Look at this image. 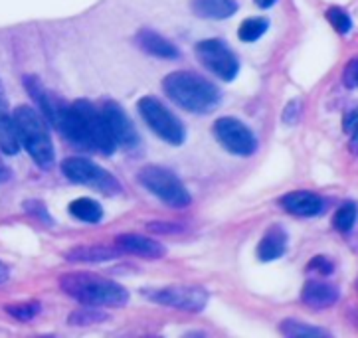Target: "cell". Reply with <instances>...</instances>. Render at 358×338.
I'll use <instances>...</instances> for the list:
<instances>
[{
    "label": "cell",
    "instance_id": "ba28073f",
    "mask_svg": "<svg viewBox=\"0 0 358 338\" xmlns=\"http://www.w3.org/2000/svg\"><path fill=\"white\" fill-rule=\"evenodd\" d=\"M196 56L206 70L212 71L214 75H218L224 82H231L238 75L240 61L230 50V46H226L222 40L210 38V40L198 42Z\"/></svg>",
    "mask_w": 358,
    "mask_h": 338
},
{
    "label": "cell",
    "instance_id": "9a60e30c",
    "mask_svg": "<svg viewBox=\"0 0 358 338\" xmlns=\"http://www.w3.org/2000/svg\"><path fill=\"white\" fill-rule=\"evenodd\" d=\"M301 299L311 309H327L338 301V289L323 281H307L301 291Z\"/></svg>",
    "mask_w": 358,
    "mask_h": 338
},
{
    "label": "cell",
    "instance_id": "ffe728a7",
    "mask_svg": "<svg viewBox=\"0 0 358 338\" xmlns=\"http://www.w3.org/2000/svg\"><path fill=\"white\" fill-rule=\"evenodd\" d=\"M71 216H76L81 222L95 223L103 218V208L99 206V202L92 198H78L70 204Z\"/></svg>",
    "mask_w": 358,
    "mask_h": 338
},
{
    "label": "cell",
    "instance_id": "6da1fadb",
    "mask_svg": "<svg viewBox=\"0 0 358 338\" xmlns=\"http://www.w3.org/2000/svg\"><path fill=\"white\" fill-rule=\"evenodd\" d=\"M166 97L190 113H210L220 103V91L202 75L192 71H174L162 80Z\"/></svg>",
    "mask_w": 358,
    "mask_h": 338
},
{
    "label": "cell",
    "instance_id": "d4e9b609",
    "mask_svg": "<svg viewBox=\"0 0 358 338\" xmlns=\"http://www.w3.org/2000/svg\"><path fill=\"white\" fill-rule=\"evenodd\" d=\"M6 311L18 321H32L40 313V304L38 303H24V304H8Z\"/></svg>",
    "mask_w": 358,
    "mask_h": 338
},
{
    "label": "cell",
    "instance_id": "1f68e13d",
    "mask_svg": "<svg viewBox=\"0 0 358 338\" xmlns=\"http://www.w3.org/2000/svg\"><path fill=\"white\" fill-rule=\"evenodd\" d=\"M0 176H2V166H0Z\"/></svg>",
    "mask_w": 358,
    "mask_h": 338
},
{
    "label": "cell",
    "instance_id": "44dd1931",
    "mask_svg": "<svg viewBox=\"0 0 358 338\" xmlns=\"http://www.w3.org/2000/svg\"><path fill=\"white\" fill-rule=\"evenodd\" d=\"M267 28H269V22L266 18H248L238 28V36H240L242 42L250 44V42H255V40H259L262 36L266 34Z\"/></svg>",
    "mask_w": 358,
    "mask_h": 338
},
{
    "label": "cell",
    "instance_id": "8fae6325",
    "mask_svg": "<svg viewBox=\"0 0 358 338\" xmlns=\"http://www.w3.org/2000/svg\"><path fill=\"white\" fill-rule=\"evenodd\" d=\"M101 113H103L107 127L115 139V145L125 147V149H133L139 142V135L133 127V123L129 121L127 113L121 109V105H117L115 101H105Z\"/></svg>",
    "mask_w": 358,
    "mask_h": 338
},
{
    "label": "cell",
    "instance_id": "3957f363",
    "mask_svg": "<svg viewBox=\"0 0 358 338\" xmlns=\"http://www.w3.org/2000/svg\"><path fill=\"white\" fill-rule=\"evenodd\" d=\"M12 119L16 125L18 140L34 159V163L42 168H50L54 164V145L42 115L36 113L32 107L20 105L14 109Z\"/></svg>",
    "mask_w": 358,
    "mask_h": 338
},
{
    "label": "cell",
    "instance_id": "4316f807",
    "mask_svg": "<svg viewBox=\"0 0 358 338\" xmlns=\"http://www.w3.org/2000/svg\"><path fill=\"white\" fill-rule=\"evenodd\" d=\"M307 271H315L317 275H329V273H333V263H331L329 257H313Z\"/></svg>",
    "mask_w": 358,
    "mask_h": 338
},
{
    "label": "cell",
    "instance_id": "30bf717a",
    "mask_svg": "<svg viewBox=\"0 0 358 338\" xmlns=\"http://www.w3.org/2000/svg\"><path fill=\"white\" fill-rule=\"evenodd\" d=\"M214 137L218 139V142L231 154L238 156H250L254 154L257 149L254 133L243 125L242 121L234 119V117H222L214 123L212 127Z\"/></svg>",
    "mask_w": 358,
    "mask_h": 338
},
{
    "label": "cell",
    "instance_id": "ac0fdd59",
    "mask_svg": "<svg viewBox=\"0 0 358 338\" xmlns=\"http://www.w3.org/2000/svg\"><path fill=\"white\" fill-rule=\"evenodd\" d=\"M287 249V233L281 226H271L257 245V257L262 261H275Z\"/></svg>",
    "mask_w": 358,
    "mask_h": 338
},
{
    "label": "cell",
    "instance_id": "277c9868",
    "mask_svg": "<svg viewBox=\"0 0 358 338\" xmlns=\"http://www.w3.org/2000/svg\"><path fill=\"white\" fill-rule=\"evenodd\" d=\"M139 182L164 204L173 208H185L190 204V194L173 170L157 164H147L139 170Z\"/></svg>",
    "mask_w": 358,
    "mask_h": 338
},
{
    "label": "cell",
    "instance_id": "5b68a950",
    "mask_svg": "<svg viewBox=\"0 0 358 338\" xmlns=\"http://www.w3.org/2000/svg\"><path fill=\"white\" fill-rule=\"evenodd\" d=\"M139 109L143 121L150 127V131L161 137L162 140H166L169 145H182L186 139V131L185 125L178 121V117H174V113H171L166 107L162 105L159 99L155 97H143L139 101Z\"/></svg>",
    "mask_w": 358,
    "mask_h": 338
},
{
    "label": "cell",
    "instance_id": "4dcf8cb0",
    "mask_svg": "<svg viewBox=\"0 0 358 338\" xmlns=\"http://www.w3.org/2000/svg\"><path fill=\"white\" fill-rule=\"evenodd\" d=\"M6 279H8V267L4 263H0V283H4Z\"/></svg>",
    "mask_w": 358,
    "mask_h": 338
},
{
    "label": "cell",
    "instance_id": "4fadbf2b",
    "mask_svg": "<svg viewBox=\"0 0 358 338\" xmlns=\"http://www.w3.org/2000/svg\"><path fill=\"white\" fill-rule=\"evenodd\" d=\"M117 245L127 254L147 257V259H157V257H162L166 254L164 245L150 240V237L139 235V233H121L117 237Z\"/></svg>",
    "mask_w": 358,
    "mask_h": 338
},
{
    "label": "cell",
    "instance_id": "d6986e66",
    "mask_svg": "<svg viewBox=\"0 0 358 338\" xmlns=\"http://www.w3.org/2000/svg\"><path fill=\"white\" fill-rule=\"evenodd\" d=\"M117 256L115 249L103 247V245H90V247H76L66 254L68 261H83V263H95V261H109Z\"/></svg>",
    "mask_w": 358,
    "mask_h": 338
},
{
    "label": "cell",
    "instance_id": "2e32d148",
    "mask_svg": "<svg viewBox=\"0 0 358 338\" xmlns=\"http://www.w3.org/2000/svg\"><path fill=\"white\" fill-rule=\"evenodd\" d=\"M137 44L143 52H147L155 58L162 59H176L180 56L178 47L173 42H169L164 36L157 34L155 30H141L137 34Z\"/></svg>",
    "mask_w": 358,
    "mask_h": 338
},
{
    "label": "cell",
    "instance_id": "83f0119b",
    "mask_svg": "<svg viewBox=\"0 0 358 338\" xmlns=\"http://www.w3.org/2000/svg\"><path fill=\"white\" fill-rule=\"evenodd\" d=\"M101 318H105V315L101 313H97V311H80V313H76V315L71 316V323H76V325H83V321L85 323H99Z\"/></svg>",
    "mask_w": 358,
    "mask_h": 338
},
{
    "label": "cell",
    "instance_id": "52a82bcc",
    "mask_svg": "<svg viewBox=\"0 0 358 338\" xmlns=\"http://www.w3.org/2000/svg\"><path fill=\"white\" fill-rule=\"evenodd\" d=\"M145 297L152 303L173 307L186 313H200L208 304V291L196 285H173L162 289H149Z\"/></svg>",
    "mask_w": 358,
    "mask_h": 338
},
{
    "label": "cell",
    "instance_id": "9c48e42d",
    "mask_svg": "<svg viewBox=\"0 0 358 338\" xmlns=\"http://www.w3.org/2000/svg\"><path fill=\"white\" fill-rule=\"evenodd\" d=\"M71 107L80 115L81 125L85 128V135H87V139L92 142L93 151L101 152V154H111V152L115 151V139H113L111 131L107 127L103 113L93 103L85 101V99H78Z\"/></svg>",
    "mask_w": 358,
    "mask_h": 338
},
{
    "label": "cell",
    "instance_id": "cb8c5ba5",
    "mask_svg": "<svg viewBox=\"0 0 358 338\" xmlns=\"http://www.w3.org/2000/svg\"><path fill=\"white\" fill-rule=\"evenodd\" d=\"M327 20L331 22V26L335 28L338 34H347L348 30H350V26H352V22H350V16H348L345 10L336 8V6H333V8H329V10H327Z\"/></svg>",
    "mask_w": 358,
    "mask_h": 338
},
{
    "label": "cell",
    "instance_id": "7a4b0ae2",
    "mask_svg": "<svg viewBox=\"0 0 358 338\" xmlns=\"http://www.w3.org/2000/svg\"><path fill=\"white\" fill-rule=\"evenodd\" d=\"M64 293L73 297L78 303L87 307H125L129 303V291L115 281L99 277L95 273H66L59 279Z\"/></svg>",
    "mask_w": 358,
    "mask_h": 338
},
{
    "label": "cell",
    "instance_id": "f1b7e54d",
    "mask_svg": "<svg viewBox=\"0 0 358 338\" xmlns=\"http://www.w3.org/2000/svg\"><path fill=\"white\" fill-rule=\"evenodd\" d=\"M345 83L347 87H358V58L352 59L345 70Z\"/></svg>",
    "mask_w": 358,
    "mask_h": 338
},
{
    "label": "cell",
    "instance_id": "484cf974",
    "mask_svg": "<svg viewBox=\"0 0 358 338\" xmlns=\"http://www.w3.org/2000/svg\"><path fill=\"white\" fill-rule=\"evenodd\" d=\"M345 131L350 137V151L358 154V109L350 111L347 117H345Z\"/></svg>",
    "mask_w": 358,
    "mask_h": 338
},
{
    "label": "cell",
    "instance_id": "5bb4252c",
    "mask_svg": "<svg viewBox=\"0 0 358 338\" xmlns=\"http://www.w3.org/2000/svg\"><path fill=\"white\" fill-rule=\"evenodd\" d=\"M0 149L6 154H16L20 149V140H18L14 119L8 113V101L2 82H0Z\"/></svg>",
    "mask_w": 358,
    "mask_h": 338
},
{
    "label": "cell",
    "instance_id": "8992f818",
    "mask_svg": "<svg viewBox=\"0 0 358 338\" xmlns=\"http://www.w3.org/2000/svg\"><path fill=\"white\" fill-rule=\"evenodd\" d=\"M62 172L76 184H85V186L95 188V190H101L105 194H113V192L121 190L115 176L107 172L101 166L93 164L92 161L81 159V156L66 159L62 163Z\"/></svg>",
    "mask_w": 358,
    "mask_h": 338
},
{
    "label": "cell",
    "instance_id": "e0dca14e",
    "mask_svg": "<svg viewBox=\"0 0 358 338\" xmlns=\"http://www.w3.org/2000/svg\"><path fill=\"white\" fill-rule=\"evenodd\" d=\"M190 10L198 18L206 20H226L236 14L238 2L236 0H190Z\"/></svg>",
    "mask_w": 358,
    "mask_h": 338
},
{
    "label": "cell",
    "instance_id": "7402d4cb",
    "mask_svg": "<svg viewBox=\"0 0 358 338\" xmlns=\"http://www.w3.org/2000/svg\"><path fill=\"white\" fill-rule=\"evenodd\" d=\"M279 330L285 335V337H329V332L323 328L309 327V325H303L297 321H283Z\"/></svg>",
    "mask_w": 358,
    "mask_h": 338
},
{
    "label": "cell",
    "instance_id": "f546056e",
    "mask_svg": "<svg viewBox=\"0 0 358 338\" xmlns=\"http://www.w3.org/2000/svg\"><path fill=\"white\" fill-rule=\"evenodd\" d=\"M254 2L259 6V8H269V6H273L278 0H254Z\"/></svg>",
    "mask_w": 358,
    "mask_h": 338
},
{
    "label": "cell",
    "instance_id": "603a6c76",
    "mask_svg": "<svg viewBox=\"0 0 358 338\" xmlns=\"http://www.w3.org/2000/svg\"><path fill=\"white\" fill-rule=\"evenodd\" d=\"M357 216H358V208L352 204V202H348L345 206H341L338 210H336L335 218H333V226H335V230L338 232H348V230H352V226L357 222Z\"/></svg>",
    "mask_w": 358,
    "mask_h": 338
},
{
    "label": "cell",
    "instance_id": "7c38bea8",
    "mask_svg": "<svg viewBox=\"0 0 358 338\" xmlns=\"http://www.w3.org/2000/svg\"><path fill=\"white\" fill-rule=\"evenodd\" d=\"M281 206L295 216H305L311 218L317 216L323 210V198L315 192H307V190H297V192H289L281 198Z\"/></svg>",
    "mask_w": 358,
    "mask_h": 338
}]
</instances>
